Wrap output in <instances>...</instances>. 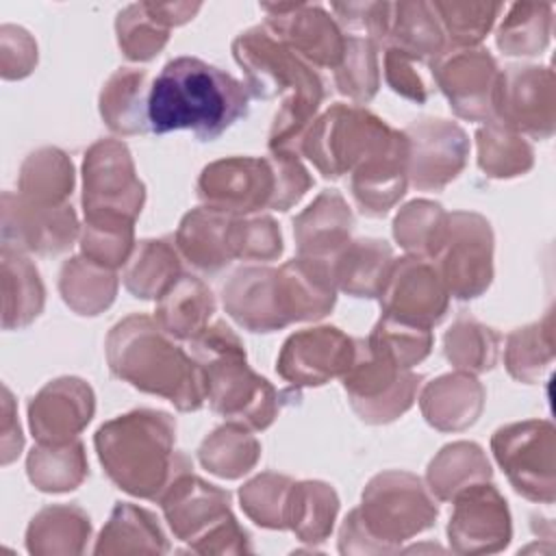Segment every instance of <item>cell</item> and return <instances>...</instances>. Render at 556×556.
Wrapping results in <instances>:
<instances>
[{"mask_svg": "<svg viewBox=\"0 0 556 556\" xmlns=\"http://www.w3.org/2000/svg\"><path fill=\"white\" fill-rule=\"evenodd\" d=\"M248 91L230 74L193 56L169 61L146 100L148 130H191L200 141L217 139L248 113Z\"/></svg>", "mask_w": 556, "mask_h": 556, "instance_id": "cell-1", "label": "cell"}, {"mask_svg": "<svg viewBox=\"0 0 556 556\" xmlns=\"http://www.w3.org/2000/svg\"><path fill=\"white\" fill-rule=\"evenodd\" d=\"M109 361L119 378L152 393L167 395L178 408L202 404V367L154 332L150 319L130 317L109 337Z\"/></svg>", "mask_w": 556, "mask_h": 556, "instance_id": "cell-2", "label": "cell"}, {"mask_svg": "<svg viewBox=\"0 0 556 556\" xmlns=\"http://www.w3.org/2000/svg\"><path fill=\"white\" fill-rule=\"evenodd\" d=\"M96 445L102 465L122 489L154 497L169 469L172 421L165 413H130L102 426Z\"/></svg>", "mask_w": 556, "mask_h": 556, "instance_id": "cell-3", "label": "cell"}, {"mask_svg": "<svg viewBox=\"0 0 556 556\" xmlns=\"http://www.w3.org/2000/svg\"><path fill=\"white\" fill-rule=\"evenodd\" d=\"M274 174L276 172L267 161H219L204 169L200 178V195L219 211H256L265 204L278 208Z\"/></svg>", "mask_w": 556, "mask_h": 556, "instance_id": "cell-4", "label": "cell"}, {"mask_svg": "<svg viewBox=\"0 0 556 556\" xmlns=\"http://www.w3.org/2000/svg\"><path fill=\"white\" fill-rule=\"evenodd\" d=\"M91 391L80 380L50 382L30 404V428L41 445L67 443L91 417Z\"/></svg>", "mask_w": 556, "mask_h": 556, "instance_id": "cell-5", "label": "cell"}, {"mask_svg": "<svg viewBox=\"0 0 556 556\" xmlns=\"http://www.w3.org/2000/svg\"><path fill=\"white\" fill-rule=\"evenodd\" d=\"M263 9L276 26V37H285L306 59L334 65L343 56L345 39L324 9L311 4H263Z\"/></svg>", "mask_w": 556, "mask_h": 556, "instance_id": "cell-6", "label": "cell"}, {"mask_svg": "<svg viewBox=\"0 0 556 556\" xmlns=\"http://www.w3.org/2000/svg\"><path fill=\"white\" fill-rule=\"evenodd\" d=\"M352 341L337 332V328L308 330L287 341L280 356V371L285 378L306 384L313 365L311 384H321L326 378L352 367Z\"/></svg>", "mask_w": 556, "mask_h": 556, "instance_id": "cell-7", "label": "cell"}, {"mask_svg": "<svg viewBox=\"0 0 556 556\" xmlns=\"http://www.w3.org/2000/svg\"><path fill=\"white\" fill-rule=\"evenodd\" d=\"M434 74L460 115L480 117L493 106L491 83L495 78V63L484 50L450 54L437 65Z\"/></svg>", "mask_w": 556, "mask_h": 556, "instance_id": "cell-8", "label": "cell"}, {"mask_svg": "<svg viewBox=\"0 0 556 556\" xmlns=\"http://www.w3.org/2000/svg\"><path fill=\"white\" fill-rule=\"evenodd\" d=\"M213 313L211 291L195 278L182 276L180 282H172L165 300L159 306V319L169 334L195 337L202 332L204 319Z\"/></svg>", "mask_w": 556, "mask_h": 556, "instance_id": "cell-9", "label": "cell"}, {"mask_svg": "<svg viewBox=\"0 0 556 556\" xmlns=\"http://www.w3.org/2000/svg\"><path fill=\"white\" fill-rule=\"evenodd\" d=\"M143 72L119 70L102 91V115L113 130L137 132L146 130V100L143 96Z\"/></svg>", "mask_w": 556, "mask_h": 556, "instance_id": "cell-10", "label": "cell"}, {"mask_svg": "<svg viewBox=\"0 0 556 556\" xmlns=\"http://www.w3.org/2000/svg\"><path fill=\"white\" fill-rule=\"evenodd\" d=\"M395 26L389 28L397 52L406 56H432L441 52V30L430 13V4H393ZM387 33V35H389Z\"/></svg>", "mask_w": 556, "mask_h": 556, "instance_id": "cell-11", "label": "cell"}, {"mask_svg": "<svg viewBox=\"0 0 556 556\" xmlns=\"http://www.w3.org/2000/svg\"><path fill=\"white\" fill-rule=\"evenodd\" d=\"M117 17L119 46L130 59H152L167 39V28L161 26L150 4H130Z\"/></svg>", "mask_w": 556, "mask_h": 556, "instance_id": "cell-12", "label": "cell"}, {"mask_svg": "<svg viewBox=\"0 0 556 556\" xmlns=\"http://www.w3.org/2000/svg\"><path fill=\"white\" fill-rule=\"evenodd\" d=\"M502 4H443L434 2L432 11L441 13L456 43H473L484 37Z\"/></svg>", "mask_w": 556, "mask_h": 556, "instance_id": "cell-13", "label": "cell"}, {"mask_svg": "<svg viewBox=\"0 0 556 556\" xmlns=\"http://www.w3.org/2000/svg\"><path fill=\"white\" fill-rule=\"evenodd\" d=\"M345 74L348 80L341 83V91L354 98H369L376 91V48L371 39L348 37L345 39Z\"/></svg>", "mask_w": 556, "mask_h": 556, "instance_id": "cell-14", "label": "cell"}]
</instances>
